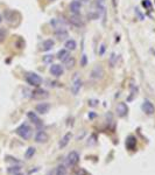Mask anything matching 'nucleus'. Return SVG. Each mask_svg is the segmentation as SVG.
I'll return each instance as SVG.
<instances>
[{
	"mask_svg": "<svg viewBox=\"0 0 155 175\" xmlns=\"http://www.w3.org/2000/svg\"><path fill=\"white\" fill-rule=\"evenodd\" d=\"M116 60H117V55H116L114 53H112L111 59H110V64H111V67H114V66H116Z\"/></svg>",
	"mask_w": 155,
	"mask_h": 175,
	"instance_id": "cd10ccee",
	"label": "nucleus"
},
{
	"mask_svg": "<svg viewBox=\"0 0 155 175\" xmlns=\"http://www.w3.org/2000/svg\"><path fill=\"white\" fill-rule=\"evenodd\" d=\"M103 75H104V69L101 66H96L91 71V78L93 80H100Z\"/></svg>",
	"mask_w": 155,
	"mask_h": 175,
	"instance_id": "423d86ee",
	"label": "nucleus"
},
{
	"mask_svg": "<svg viewBox=\"0 0 155 175\" xmlns=\"http://www.w3.org/2000/svg\"><path fill=\"white\" fill-rule=\"evenodd\" d=\"M26 82H27L29 85L40 87V85L42 84V78H41L37 74L30 73V74H27V75H26Z\"/></svg>",
	"mask_w": 155,
	"mask_h": 175,
	"instance_id": "f03ea898",
	"label": "nucleus"
},
{
	"mask_svg": "<svg viewBox=\"0 0 155 175\" xmlns=\"http://www.w3.org/2000/svg\"><path fill=\"white\" fill-rule=\"evenodd\" d=\"M27 117L30 119V121L34 124V125H36L37 127H40L41 125H42V123H41V119L37 117V114L35 113V112H33V111H29L28 113H27Z\"/></svg>",
	"mask_w": 155,
	"mask_h": 175,
	"instance_id": "f8f14e48",
	"label": "nucleus"
},
{
	"mask_svg": "<svg viewBox=\"0 0 155 175\" xmlns=\"http://www.w3.org/2000/svg\"><path fill=\"white\" fill-rule=\"evenodd\" d=\"M69 22L76 27H83L84 26V21L79 14H71L69 18Z\"/></svg>",
	"mask_w": 155,
	"mask_h": 175,
	"instance_id": "39448f33",
	"label": "nucleus"
},
{
	"mask_svg": "<svg viewBox=\"0 0 155 175\" xmlns=\"http://www.w3.org/2000/svg\"><path fill=\"white\" fill-rule=\"evenodd\" d=\"M7 172L11 174V173H19L20 172V167L19 166H15V167H9L7 169Z\"/></svg>",
	"mask_w": 155,
	"mask_h": 175,
	"instance_id": "bb28decb",
	"label": "nucleus"
},
{
	"mask_svg": "<svg viewBox=\"0 0 155 175\" xmlns=\"http://www.w3.org/2000/svg\"><path fill=\"white\" fill-rule=\"evenodd\" d=\"M112 4H113V7L117 8V0H112Z\"/></svg>",
	"mask_w": 155,
	"mask_h": 175,
	"instance_id": "473e14b6",
	"label": "nucleus"
},
{
	"mask_svg": "<svg viewBox=\"0 0 155 175\" xmlns=\"http://www.w3.org/2000/svg\"><path fill=\"white\" fill-rule=\"evenodd\" d=\"M35 110L40 114H44V113H47L50 110V104H48V103H40V104L36 105Z\"/></svg>",
	"mask_w": 155,
	"mask_h": 175,
	"instance_id": "9b49d317",
	"label": "nucleus"
},
{
	"mask_svg": "<svg viewBox=\"0 0 155 175\" xmlns=\"http://www.w3.org/2000/svg\"><path fill=\"white\" fill-rule=\"evenodd\" d=\"M69 8H70V12L73 14H79L80 9H82V4L79 0H74V1H71Z\"/></svg>",
	"mask_w": 155,
	"mask_h": 175,
	"instance_id": "1a4fd4ad",
	"label": "nucleus"
},
{
	"mask_svg": "<svg viewBox=\"0 0 155 175\" xmlns=\"http://www.w3.org/2000/svg\"><path fill=\"white\" fill-rule=\"evenodd\" d=\"M1 22H2V16L0 15V23H1Z\"/></svg>",
	"mask_w": 155,
	"mask_h": 175,
	"instance_id": "72a5a7b5",
	"label": "nucleus"
},
{
	"mask_svg": "<svg viewBox=\"0 0 155 175\" xmlns=\"http://www.w3.org/2000/svg\"><path fill=\"white\" fill-rule=\"evenodd\" d=\"M50 74L55 77H60L63 75V68L60 64H51L50 67Z\"/></svg>",
	"mask_w": 155,
	"mask_h": 175,
	"instance_id": "6e6552de",
	"label": "nucleus"
},
{
	"mask_svg": "<svg viewBox=\"0 0 155 175\" xmlns=\"http://www.w3.org/2000/svg\"><path fill=\"white\" fill-rule=\"evenodd\" d=\"M67 174V169H66V166L61 165L56 168V175H66Z\"/></svg>",
	"mask_w": 155,
	"mask_h": 175,
	"instance_id": "b1692460",
	"label": "nucleus"
},
{
	"mask_svg": "<svg viewBox=\"0 0 155 175\" xmlns=\"http://www.w3.org/2000/svg\"><path fill=\"white\" fill-rule=\"evenodd\" d=\"M7 36V30L5 28H0V42H2Z\"/></svg>",
	"mask_w": 155,
	"mask_h": 175,
	"instance_id": "393cba45",
	"label": "nucleus"
},
{
	"mask_svg": "<svg viewBox=\"0 0 155 175\" xmlns=\"http://www.w3.org/2000/svg\"><path fill=\"white\" fill-rule=\"evenodd\" d=\"M49 139V135L44 131H39L35 135V141L36 143H47Z\"/></svg>",
	"mask_w": 155,
	"mask_h": 175,
	"instance_id": "ddd939ff",
	"label": "nucleus"
},
{
	"mask_svg": "<svg viewBox=\"0 0 155 175\" xmlns=\"http://www.w3.org/2000/svg\"><path fill=\"white\" fill-rule=\"evenodd\" d=\"M32 97H33L34 99H44V98H48V97H49V93H48L47 90H43V89L37 88L36 90L33 91Z\"/></svg>",
	"mask_w": 155,
	"mask_h": 175,
	"instance_id": "7ed1b4c3",
	"label": "nucleus"
},
{
	"mask_svg": "<svg viewBox=\"0 0 155 175\" xmlns=\"http://www.w3.org/2000/svg\"><path fill=\"white\" fill-rule=\"evenodd\" d=\"M15 132H16V134L18 135H20L22 139H25V140H28V139H30V137H32V134H33V130H32V127L28 125V124H21L16 130H15Z\"/></svg>",
	"mask_w": 155,
	"mask_h": 175,
	"instance_id": "f257e3e1",
	"label": "nucleus"
},
{
	"mask_svg": "<svg viewBox=\"0 0 155 175\" xmlns=\"http://www.w3.org/2000/svg\"><path fill=\"white\" fill-rule=\"evenodd\" d=\"M97 1H99V2H101V4H104V0H97Z\"/></svg>",
	"mask_w": 155,
	"mask_h": 175,
	"instance_id": "f704fd0d",
	"label": "nucleus"
},
{
	"mask_svg": "<svg viewBox=\"0 0 155 175\" xmlns=\"http://www.w3.org/2000/svg\"><path fill=\"white\" fill-rule=\"evenodd\" d=\"M135 146H137V138L133 137V135H130V137L126 139V147H127V150L134 151V150H135Z\"/></svg>",
	"mask_w": 155,
	"mask_h": 175,
	"instance_id": "4468645a",
	"label": "nucleus"
},
{
	"mask_svg": "<svg viewBox=\"0 0 155 175\" xmlns=\"http://www.w3.org/2000/svg\"><path fill=\"white\" fill-rule=\"evenodd\" d=\"M75 175H87V173H86V171H85V169L79 168V169H77V171L75 172Z\"/></svg>",
	"mask_w": 155,
	"mask_h": 175,
	"instance_id": "c756f323",
	"label": "nucleus"
},
{
	"mask_svg": "<svg viewBox=\"0 0 155 175\" xmlns=\"http://www.w3.org/2000/svg\"><path fill=\"white\" fill-rule=\"evenodd\" d=\"M55 36L58 40H66L69 36V34L66 29H57V30H55Z\"/></svg>",
	"mask_w": 155,
	"mask_h": 175,
	"instance_id": "aec40b11",
	"label": "nucleus"
},
{
	"mask_svg": "<svg viewBox=\"0 0 155 175\" xmlns=\"http://www.w3.org/2000/svg\"><path fill=\"white\" fill-rule=\"evenodd\" d=\"M86 63H87V57H86V55H83V56H82V60H80V66H82V67H85Z\"/></svg>",
	"mask_w": 155,
	"mask_h": 175,
	"instance_id": "c85d7f7f",
	"label": "nucleus"
},
{
	"mask_svg": "<svg viewBox=\"0 0 155 175\" xmlns=\"http://www.w3.org/2000/svg\"><path fill=\"white\" fill-rule=\"evenodd\" d=\"M71 138H73V134L69 132V133H67L62 139H61V141H60V144H58V146H60V148H64L68 144H69V141L71 140Z\"/></svg>",
	"mask_w": 155,
	"mask_h": 175,
	"instance_id": "f3484780",
	"label": "nucleus"
},
{
	"mask_svg": "<svg viewBox=\"0 0 155 175\" xmlns=\"http://www.w3.org/2000/svg\"><path fill=\"white\" fill-rule=\"evenodd\" d=\"M34 154H35V148H34V147H29V148L26 151V153H25V158H26V159H30Z\"/></svg>",
	"mask_w": 155,
	"mask_h": 175,
	"instance_id": "4be33fe9",
	"label": "nucleus"
},
{
	"mask_svg": "<svg viewBox=\"0 0 155 175\" xmlns=\"http://www.w3.org/2000/svg\"><path fill=\"white\" fill-rule=\"evenodd\" d=\"M64 63H66V66H67V68H68V69H71V68L75 66V59L70 56V57H69V59H68Z\"/></svg>",
	"mask_w": 155,
	"mask_h": 175,
	"instance_id": "5701e85b",
	"label": "nucleus"
},
{
	"mask_svg": "<svg viewBox=\"0 0 155 175\" xmlns=\"http://www.w3.org/2000/svg\"><path fill=\"white\" fill-rule=\"evenodd\" d=\"M50 25L57 30V29H64V22L61 21L60 19H53L50 21Z\"/></svg>",
	"mask_w": 155,
	"mask_h": 175,
	"instance_id": "6ab92c4d",
	"label": "nucleus"
},
{
	"mask_svg": "<svg viewBox=\"0 0 155 175\" xmlns=\"http://www.w3.org/2000/svg\"><path fill=\"white\" fill-rule=\"evenodd\" d=\"M15 175H22V174H20V173H18V174H15Z\"/></svg>",
	"mask_w": 155,
	"mask_h": 175,
	"instance_id": "e433bc0d",
	"label": "nucleus"
},
{
	"mask_svg": "<svg viewBox=\"0 0 155 175\" xmlns=\"http://www.w3.org/2000/svg\"><path fill=\"white\" fill-rule=\"evenodd\" d=\"M64 47H66V49H68L69 52H70V50H75L76 47H77V43H76V41H75L74 39H69V40L66 41Z\"/></svg>",
	"mask_w": 155,
	"mask_h": 175,
	"instance_id": "412c9836",
	"label": "nucleus"
},
{
	"mask_svg": "<svg viewBox=\"0 0 155 175\" xmlns=\"http://www.w3.org/2000/svg\"><path fill=\"white\" fill-rule=\"evenodd\" d=\"M117 114H118V117H125L126 114H127V112H128V106L125 104V103H119L118 105H117Z\"/></svg>",
	"mask_w": 155,
	"mask_h": 175,
	"instance_id": "0eeeda50",
	"label": "nucleus"
},
{
	"mask_svg": "<svg viewBox=\"0 0 155 175\" xmlns=\"http://www.w3.org/2000/svg\"><path fill=\"white\" fill-rule=\"evenodd\" d=\"M78 161H79V154L75 151L70 152L69 155H68V164L70 166H75V165L78 164Z\"/></svg>",
	"mask_w": 155,
	"mask_h": 175,
	"instance_id": "9d476101",
	"label": "nucleus"
},
{
	"mask_svg": "<svg viewBox=\"0 0 155 175\" xmlns=\"http://www.w3.org/2000/svg\"><path fill=\"white\" fill-rule=\"evenodd\" d=\"M56 57H57L60 61H62V62H66V61H67V60L70 57V53H69V50H68V49H61V50L57 53Z\"/></svg>",
	"mask_w": 155,
	"mask_h": 175,
	"instance_id": "2eb2a0df",
	"label": "nucleus"
},
{
	"mask_svg": "<svg viewBox=\"0 0 155 175\" xmlns=\"http://www.w3.org/2000/svg\"><path fill=\"white\" fill-rule=\"evenodd\" d=\"M104 52H105V46L103 44V46H101V49H100V53H99V54H100V55H103V54H104Z\"/></svg>",
	"mask_w": 155,
	"mask_h": 175,
	"instance_id": "2f4dec72",
	"label": "nucleus"
},
{
	"mask_svg": "<svg viewBox=\"0 0 155 175\" xmlns=\"http://www.w3.org/2000/svg\"><path fill=\"white\" fill-rule=\"evenodd\" d=\"M49 1H55V0H49Z\"/></svg>",
	"mask_w": 155,
	"mask_h": 175,
	"instance_id": "4c0bfd02",
	"label": "nucleus"
},
{
	"mask_svg": "<svg viewBox=\"0 0 155 175\" xmlns=\"http://www.w3.org/2000/svg\"><path fill=\"white\" fill-rule=\"evenodd\" d=\"M142 5H144L145 7H147L148 9H151V8H152V4H151V1H149V0H144V1H142Z\"/></svg>",
	"mask_w": 155,
	"mask_h": 175,
	"instance_id": "7c9ffc66",
	"label": "nucleus"
},
{
	"mask_svg": "<svg viewBox=\"0 0 155 175\" xmlns=\"http://www.w3.org/2000/svg\"><path fill=\"white\" fill-rule=\"evenodd\" d=\"M53 60H54L53 55H46V56H43V62L44 63H53Z\"/></svg>",
	"mask_w": 155,
	"mask_h": 175,
	"instance_id": "a878e982",
	"label": "nucleus"
},
{
	"mask_svg": "<svg viewBox=\"0 0 155 175\" xmlns=\"http://www.w3.org/2000/svg\"><path fill=\"white\" fill-rule=\"evenodd\" d=\"M142 111L146 113V114H153L155 112V106L153 105V103L151 102V100H148V99H146L144 103H142Z\"/></svg>",
	"mask_w": 155,
	"mask_h": 175,
	"instance_id": "20e7f679",
	"label": "nucleus"
},
{
	"mask_svg": "<svg viewBox=\"0 0 155 175\" xmlns=\"http://www.w3.org/2000/svg\"><path fill=\"white\" fill-rule=\"evenodd\" d=\"M80 1H83V2H87V1H90V0H80Z\"/></svg>",
	"mask_w": 155,
	"mask_h": 175,
	"instance_id": "c9c22d12",
	"label": "nucleus"
},
{
	"mask_svg": "<svg viewBox=\"0 0 155 175\" xmlns=\"http://www.w3.org/2000/svg\"><path fill=\"white\" fill-rule=\"evenodd\" d=\"M54 44H55V42H54L53 40H50V39L44 40V41L42 42V50H43V52H48V50L53 49Z\"/></svg>",
	"mask_w": 155,
	"mask_h": 175,
	"instance_id": "a211bd4d",
	"label": "nucleus"
},
{
	"mask_svg": "<svg viewBox=\"0 0 155 175\" xmlns=\"http://www.w3.org/2000/svg\"><path fill=\"white\" fill-rule=\"evenodd\" d=\"M80 87H82V81L76 77V78L74 80L73 84H71V92H73L74 95H77L78 91L80 90Z\"/></svg>",
	"mask_w": 155,
	"mask_h": 175,
	"instance_id": "dca6fc26",
	"label": "nucleus"
}]
</instances>
